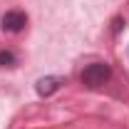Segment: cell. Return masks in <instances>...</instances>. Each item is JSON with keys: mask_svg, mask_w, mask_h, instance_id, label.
<instances>
[{"mask_svg": "<svg viewBox=\"0 0 129 129\" xmlns=\"http://www.w3.org/2000/svg\"><path fill=\"white\" fill-rule=\"evenodd\" d=\"M109 77H112V70L107 62H92L82 70V84L87 87H102Z\"/></svg>", "mask_w": 129, "mask_h": 129, "instance_id": "6da1fadb", "label": "cell"}, {"mask_svg": "<svg viewBox=\"0 0 129 129\" xmlns=\"http://www.w3.org/2000/svg\"><path fill=\"white\" fill-rule=\"evenodd\" d=\"M27 25V15L22 10H8L5 15L0 17V27L5 32H20Z\"/></svg>", "mask_w": 129, "mask_h": 129, "instance_id": "7a4b0ae2", "label": "cell"}, {"mask_svg": "<svg viewBox=\"0 0 129 129\" xmlns=\"http://www.w3.org/2000/svg\"><path fill=\"white\" fill-rule=\"evenodd\" d=\"M62 84H64V77H60V75H47V77H40V80L35 82V92L40 97H50V94H55Z\"/></svg>", "mask_w": 129, "mask_h": 129, "instance_id": "3957f363", "label": "cell"}, {"mask_svg": "<svg viewBox=\"0 0 129 129\" xmlns=\"http://www.w3.org/2000/svg\"><path fill=\"white\" fill-rule=\"evenodd\" d=\"M0 64H3V67H13V64H15V55L8 52V50H3V52H0Z\"/></svg>", "mask_w": 129, "mask_h": 129, "instance_id": "277c9868", "label": "cell"}]
</instances>
